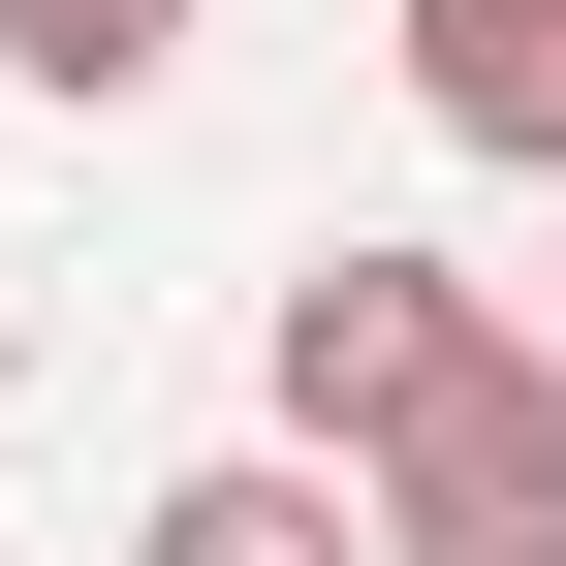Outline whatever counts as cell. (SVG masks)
I'll list each match as a JSON object with an SVG mask.
<instances>
[{
    "mask_svg": "<svg viewBox=\"0 0 566 566\" xmlns=\"http://www.w3.org/2000/svg\"><path fill=\"white\" fill-rule=\"evenodd\" d=\"M409 126H441V158H535V189H566V0H409Z\"/></svg>",
    "mask_w": 566,
    "mask_h": 566,
    "instance_id": "obj_4",
    "label": "cell"
},
{
    "mask_svg": "<svg viewBox=\"0 0 566 566\" xmlns=\"http://www.w3.org/2000/svg\"><path fill=\"white\" fill-rule=\"evenodd\" d=\"M378 566H566V346H472L378 441Z\"/></svg>",
    "mask_w": 566,
    "mask_h": 566,
    "instance_id": "obj_1",
    "label": "cell"
},
{
    "mask_svg": "<svg viewBox=\"0 0 566 566\" xmlns=\"http://www.w3.org/2000/svg\"><path fill=\"white\" fill-rule=\"evenodd\" d=\"M126 566H378V472L221 441V472H158V504H126Z\"/></svg>",
    "mask_w": 566,
    "mask_h": 566,
    "instance_id": "obj_3",
    "label": "cell"
},
{
    "mask_svg": "<svg viewBox=\"0 0 566 566\" xmlns=\"http://www.w3.org/2000/svg\"><path fill=\"white\" fill-rule=\"evenodd\" d=\"M535 346H566V283H535Z\"/></svg>",
    "mask_w": 566,
    "mask_h": 566,
    "instance_id": "obj_6",
    "label": "cell"
},
{
    "mask_svg": "<svg viewBox=\"0 0 566 566\" xmlns=\"http://www.w3.org/2000/svg\"><path fill=\"white\" fill-rule=\"evenodd\" d=\"M472 346H504V315H472L441 252H315V283H283V441H315V472H378Z\"/></svg>",
    "mask_w": 566,
    "mask_h": 566,
    "instance_id": "obj_2",
    "label": "cell"
},
{
    "mask_svg": "<svg viewBox=\"0 0 566 566\" xmlns=\"http://www.w3.org/2000/svg\"><path fill=\"white\" fill-rule=\"evenodd\" d=\"M0 63H32L63 126H126V95H158V63H189V0H0Z\"/></svg>",
    "mask_w": 566,
    "mask_h": 566,
    "instance_id": "obj_5",
    "label": "cell"
}]
</instances>
